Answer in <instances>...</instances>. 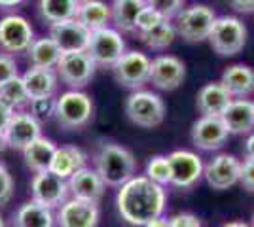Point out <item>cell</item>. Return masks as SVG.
<instances>
[{
	"label": "cell",
	"mask_w": 254,
	"mask_h": 227,
	"mask_svg": "<svg viewBox=\"0 0 254 227\" xmlns=\"http://www.w3.org/2000/svg\"><path fill=\"white\" fill-rule=\"evenodd\" d=\"M167 193L163 185L152 182L148 176H133L124 185H120L116 205L120 216L127 224L144 227L150 220L163 214Z\"/></svg>",
	"instance_id": "6da1fadb"
},
{
	"label": "cell",
	"mask_w": 254,
	"mask_h": 227,
	"mask_svg": "<svg viewBox=\"0 0 254 227\" xmlns=\"http://www.w3.org/2000/svg\"><path fill=\"white\" fill-rule=\"evenodd\" d=\"M137 161L133 153L114 142L101 144L95 153V171L106 185L120 187L135 176Z\"/></svg>",
	"instance_id": "7a4b0ae2"
},
{
	"label": "cell",
	"mask_w": 254,
	"mask_h": 227,
	"mask_svg": "<svg viewBox=\"0 0 254 227\" xmlns=\"http://www.w3.org/2000/svg\"><path fill=\"white\" fill-rule=\"evenodd\" d=\"M93 119V100L91 97L80 91L70 89L57 98L55 106V121L64 131H78L85 127Z\"/></svg>",
	"instance_id": "3957f363"
},
{
	"label": "cell",
	"mask_w": 254,
	"mask_h": 227,
	"mask_svg": "<svg viewBox=\"0 0 254 227\" xmlns=\"http://www.w3.org/2000/svg\"><path fill=\"white\" fill-rule=\"evenodd\" d=\"M207 40L214 53H218L220 57H233L243 51L247 44V27L241 19L233 15L216 17Z\"/></svg>",
	"instance_id": "277c9868"
},
{
	"label": "cell",
	"mask_w": 254,
	"mask_h": 227,
	"mask_svg": "<svg viewBox=\"0 0 254 227\" xmlns=\"http://www.w3.org/2000/svg\"><path fill=\"white\" fill-rule=\"evenodd\" d=\"M126 114L135 125L142 127V129H152V127H158L163 123L165 102L156 93L138 89L127 97Z\"/></svg>",
	"instance_id": "5b68a950"
},
{
	"label": "cell",
	"mask_w": 254,
	"mask_h": 227,
	"mask_svg": "<svg viewBox=\"0 0 254 227\" xmlns=\"http://www.w3.org/2000/svg\"><path fill=\"white\" fill-rule=\"evenodd\" d=\"M214 21H216V13L212 8L205 4H193L175 15V29L177 34L182 36L186 42L195 44L209 38Z\"/></svg>",
	"instance_id": "8992f818"
},
{
	"label": "cell",
	"mask_w": 254,
	"mask_h": 227,
	"mask_svg": "<svg viewBox=\"0 0 254 227\" xmlns=\"http://www.w3.org/2000/svg\"><path fill=\"white\" fill-rule=\"evenodd\" d=\"M85 51L89 53L97 66L112 68L122 59V55L126 53V42L116 29L105 27V29H99L89 34V42H87Z\"/></svg>",
	"instance_id": "52a82bcc"
},
{
	"label": "cell",
	"mask_w": 254,
	"mask_h": 227,
	"mask_svg": "<svg viewBox=\"0 0 254 227\" xmlns=\"http://www.w3.org/2000/svg\"><path fill=\"white\" fill-rule=\"evenodd\" d=\"M55 68L63 84H66L70 89H82L93 80L97 65L87 51H70L61 53Z\"/></svg>",
	"instance_id": "ba28073f"
},
{
	"label": "cell",
	"mask_w": 254,
	"mask_h": 227,
	"mask_svg": "<svg viewBox=\"0 0 254 227\" xmlns=\"http://www.w3.org/2000/svg\"><path fill=\"white\" fill-rule=\"evenodd\" d=\"M150 65L152 61L142 51H126L122 59L112 66L116 82L122 87L138 91L144 84L150 82Z\"/></svg>",
	"instance_id": "9c48e42d"
},
{
	"label": "cell",
	"mask_w": 254,
	"mask_h": 227,
	"mask_svg": "<svg viewBox=\"0 0 254 227\" xmlns=\"http://www.w3.org/2000/svg\"><path fill=\"white\" fill-rule=\"evenodd\" d=\"M32 40H34V31L31 23L23 15L11 13L0 19V49L4 53H27Z\"/></svg>",
	"instance_id": "30bf717a"
},
{
	"label": "cell",
	"mask_w": 254,
	"mask_h": 227,
	"mask_svg": "<svg viewBox=\"0 0 254 227\" xmlns=\"http://www.w3.org/2000/svg\"><path fill=\"white\" fill-rule=\"evenodd\" d=\"M31 195L34 203L53 210L68 201V184L50 171L36 173L31 182Z\"/></svg>",
	"instance_id": "8fae6325"
},
{
	"label": "cell",
	"mask_w": 254,
	"mask_h": 227,
	"mask_svg": "<svg viewBox=\"0 0 254 227\" xmlns=\"http://www.w3.org/2000/svg\"><path fill=\"white\" fill-rule=\"evenodd\" d=\"M167 159L173 185L186 189L199 182V178L203 176V161L197 153L188 150H175L167 155Z\"/></svg>",
	"instance_id": "7c38bea8"
},
{
	"label": "cell",
	"mask_w": 254,
	"mask_h": 227,
	"mask_svg": "<svg viewBox=\"0 0 254 227\" xmlns=\"http://www.w3.org/2000/svg\"><path fill=\"white\" fill-rule=\"evenodd\" d=\"M42 136V123L32 118L31 112H13L8 127L4 131L6 148L25 150L29 144Z\"/></svg>",
	"instance_id": "4fadbf2b"
},
{
	"label": "cell",
	"mask_w": 254,
	"mask_h": 227,
	"mask_svg": "<svg viewBox=\"0 0 254 227\" xmlns=\"http://www.w3.org/2000/svg\"><path fill=\"white\" fill-rule=\"evenodd\" d=\"M239 173H241V161L230 153H220L212 157L207 165H203V176L207 184L216 191H224L239 184Z\"/></svg>",
	"instance_id": "5bb4252c"
},
{
	"label": "cell",
	"mask_w": 254,
	"mask_h": 227,
	"mask_svg": "<svg viewBox=\"0 0 254 227\" xmlns=\"http://www.w3.org/2000/svg\"><path fill=\"white\" fill-rule=\"evenodd\" d=\"M186 78V66L175 55H159L150 65V82L161 91H175Z\"/></svg>",
	"instance_id": "9a60e30c"
},
{
	"label": "cell",
	"mask_w": 254,
	"mask_h": 227,
	"mask_svg": "<svg viewBox=\"0 0 254 227\" xmlns=\"http://www.w3.org/2000/svg\"><path fill=\"white\" fill-rule=\"evenodd\" d=\"M230 133L226 129L224 121L220 118H207L201 116L193 125H191L190 138L191 144L203 151H214L220 150L226 140H228Z\"/></svg>",
	"instance_id": "2e32d148"
},
{
	"label": "cell",
	"mask_w": 254,
	"mask_h": 227,
	"mask_svg": "<svg viewBox=\"0 0 254 227\" xmlns=\"http://www.w3.org/2000/svg\"><path fill=\"white\" fill-rule=\"evenodd\" d=\"M99 206L97 203L89 201H80V199H70L64 201L57 210V226L59 227H97L99 224Z\"/></svg>",
	"instance_id": "e0dca14e"
},
{
	"label": "cell",
	"mask_w": 254,
	"mask_h": 227,
	"mask_svg": "<svg viewBox=\"0 0 254 227\" xmlns=\"http://www.w3.org/2000/svg\"><path fill=\"white\" fill-rule=\"evenodd\" d=\"M89 31L78 19H68L63 23L50 25V38L57 44L61 53L85 51L89 42Z\"/></svg>",
	"instance_id": "ac0fdd59"
},
{
	"label": "cell",
	"mask_w": 254,
	"mask_h": 227,
	"mask_svg": "<svg viewBox=\"0 0 254 227\" xmlns=\"http://www.w3.org/2000/svg\"><path fill=\"white\" fill-rule=\"evenodd\" d=\"M68 193H72L74 199L80 201H89V203H99L105 195L106 184L101 180L97 171L91 169H80L68 178Z\"/></svg>",
	"instance_id": "d6986e66"
},
{
	"label": "cell",
	"mask_w": 254,
	"mask_h": 227,
	"mask_svg": "<svg viewBox=\"0 0 254 227\" xmlns=\"http://www.w3.org/2000/svg\"><path fill=\"white\" fill-rule=\"evenodd\" d=\"M220 119L230 135H249L254 129V102L247 98H233Z\"/></svg>",
	"instance_id": "ffe728a7"
},
{
	"label": "cell",
	"mask_w": 254,
	"mask_h": 227,
	"mask_svg": "<svg viewBox=\"0 0 254 227\" xmlns=\"http://www.w3.org/2000/svg\"><path fill=\"white\" fill-rule=\"evenodd\" d=\"M233 97L222 87L220 82H211L207 86H203L197 91L195 97V106L199 110L201 116L207 118H220L224 114V110L230 106V102Z\"/></svg>",
	"instance_id": "44dd1931"
},
{
	"label": "cell",
	"mask_w": 254,
	"mask_h": 227,
	"mask_svg": "<svg viewBox=\"0 0 254 227\" xmlns=\"http://www.w3.org/2000/svg\"><path fill=\"white\" fill-rule=\"evenodd\" d=\"M21 80L31 100L53 97L57 91V84H59V76L53 68H40V66H31L21 76Z\"/></svg>",
	"instance_id": "7402d4cb"
},
{
	"label": "cell",
	"mask_w": 254,
	"mask_h": 227,
	"mask_svg": "<svg viewBox=\"0 0 254 227\" xmlns=\"http://www.w3.org/2000/svg\"><path fill=\"white\" fill-rule=\"evenodd\" d=\"M222 87L235 98H247L254 93V68L247 65H232L222 72Z\"/></svg>",
	"instance_id": "603a6c76"
},
{
	"label": "cell",
	"mask_w": 254,
	"mask_h": 227,
	"mask_svg": "<svg viewBox=\"0 0 254 227\" xmlns=\"http://www.w3.org/2000/svg\"><path fill=\"white\" fill-rule=\"evenodd\" d=\"M85 161H87V155L80 150L74 144H68V146H61L55 150V155L50 165V173H53L59 178H70L76 171L84 169Z\"/></svg>",
	"instance_id": "cb8c5ba5"
},
{
	"label": "cell",
	"mask_w": 254,
	"mask_h": 227,
	"mask_svg": "<svg viewBox=\"0 0 254 227\" xmlns=\"http://www.w3.org/2000/svg\"><path fill=\"white\" fill-rule=\"evenodd\" d=\"M57 146L53 144L50 138H36V140L29 144L25 150H23V159L25 165L31 169L32 173H44V171H50V165L55 155Z\"/></svg>",
	"instance_id": "d4e9b609"
},
{
	"label": "cell",
	"mask_w": 254,
	"mask_h": 227,
	"mask_svg": "<svg viewBox=\"0 0 254 227\" xmlns=\"http://www.w3.org/2000/svg\"><path fill=\"white\" fill-rule=\"evenodd\" d=\"M142 8H146V0H114L110 6V13L116 25V31L135 33L137 17Z\"/></svg>",
	"instance_id": "484cf974"
},
{
	"label": "cell",
	"mask_w": 254,
	"mask_h": 227,
	"mask_svg": "<svg viewBox=\"0 0 254 227\" xmlns=\"http://www.w3.org/2000/svg\"><path fill=\"white\" fill-rule=\"evenodd\" d=\"M11 224L13 227H53L55 216H53L52 208H46L34 201H29L17 208Z\"/></svg>",
	"instance_id": "4316f807"
},
{
	"label": "cell",
	"mask_w": 254,
	"mask_h": 227,
	"mask_svg": "<svg viewBox=\"0 0 254 227\" xmlns=\"http://www.w3.org/2000/svg\"><path fill=\"white\" fill-rule=\"evenodd\" d=\"M76 19L84 25L89 33L99 31V29H105L108 21L112 19V13H110V6H106L105 2L101 0H87L82 2L78 13H76Z\"/></svg>",
	"instance_id": "83f0119b"
},
{
	"label": "cell",
	"mask_w": 254,
	"mask_h": 227,
	"mask_svg": "<svg viewBox=\"0 0 254 227\" xmlns=\"http://www.w3.org/2000/svg\"><path fill=\"white\" fill-rule=\"evenodd\" d=\"M78 8H80L78 0H40L38 2L40 17L50 25L76 19Z\"/></svg>",
	"instance_id": "f1b7e54d"
},
{
	"label": "cell",
	"mask_w": 254,
	"mask_h": 227,
	"mask_svg": "<svg viewBox=\"0 0 254 227\" xmlns=\"http://www.w3.org/2000/svg\"><path fill=\"white\" fill-rule=\"evenodd\" d=\"M27 57L31 66H40V68H55L61 49L52 38H34L27 49Z\"/></svg>",
	"instance_id": "f546056e"
},
{
	"label": "cell",
	"mask_w": 254,
	"mask_h": 227,
	"mask_svg": "<svg viewBox=\"0 0 254 227\" xmlns=\"http://www.w3.org/2000/svg\"><path fill=\"white\" fill-rule=\"evenodd\" d=\"M142 42L148 45L150 49H167L171 44L175 42L177 38V29L169 19H163V21L156 25L152 31H148L146 34L138 36Z\"/></svg>",
	"instance_id": "4dcf8cb0"
},
{
	"label": "cell",
	"mask_w": 254,
	"mask_h": 227,
	"mask_svg": "<svg viewBox=\"0 0 254 227\" xmlns=\"http://www.w3.org/2000/svg\"><path fill=\"white\" fill-rule=\"evenodd\" d=\"M29 100L31 98L25 91L21 76H15V78H11L10 82H6L4 86H0V102L10 106L11 110L27 106Z\"/></svg>",
	"instance_id": "1f68e13d"
},
{
	"label": "cell",
	"mask_w": 254,
	"mask_h": 227,
	"mask_svg": "<svg viewBox=\"0 0 254 227\" xmlns=\"http://www.w3.org/2000/svg\"><path fill=\"white\" fill-rule=\"evenodd\" d=\"M146 176L152 182H156L159 185L171 184V167L169 159L163 155H154L150 157L148 165H146Z\"/></svg>",
	"instance_id": "d6a6232c"
},
{
	"label": "cell",
	"mask_w": 254,
	"mask_h": 227,
	"mask_svg": "<svg viewBox=\"0 0 254 227\" xmlns=\"http://www.w3.org/2000/svg\"><path fill=\"white\" fill-rule=\"evenodd\" d=\"M31 106V116L36 118L40 123L55 119V106H57V98L53 97H44V98H32L29 100Z\"/></svg>",
	"instance_id": "836d02e7"
},
{
	"label": "cell",
	"mask_w": 254,
	"mask_h": 227,
	"mask_svg": "<svg viewBox=\"0 0 254 227\" xmlns=\"http://www.w3.org/2000/svg\"><path fill=\"white\" fill-rule=\"evenodd\" d=\"M163 19H165V17H163L161 13H158L154 8H150L148 4H146V8H142V11L138 13L135 33H137L138 36H142V34H146L148 31H152L156 25H159Z\"/></svg>",
	"instance_id": "e575fe53"
},
{
	"label": "cell",
	"mask_w": 254,
	"mask_h": 227,
	"mask_svg": "<svg viewBox=\"0 0 254 227\" xmlns=\"http://www.w3.org/2000/svg\"><path fill=\"white\" fill-rule=\"evenodd\" d=\"M146 4L150 8H154L158 13H161L165 19H171L182 10L184 0H146Z\"/></svg>",
	"instance_id": "d590c367"
},
{
	"label": "cell",
	"mask_w": 254,
	"mask_h": 227,
	"mask_svg": "<svg viewBox=\"0 0 254 227\" xmlns=\"http://www.w3.org/2000/svg\"><path fill=\"white\" fill-rule=\"evenodd\" d=\"M13 197V178L4 163H0V206L8 205Z\"/></svg>",
	"instance_id": "8d00e7d4"
},
{
	"label": "cell",
	"mask_w": 254,
	"mask_h": 227,
	"mask_svg": "<svg viewBox=\"0 0 254 227\" xmlns=\"http://www.w3.org/2000/svg\"><path fill=\"white\" fill-rule=\"evenodd\" d=\"M15 76H19L15 59L8 53H0V86H4L6 82H10Z\"/></svg>",
	"instance_id": "74e56055"
},
{
	"label": "cell",
	"mask_w": 254,
	"mask_h": 227,
	"mask_svg": "<svg viewBox=\"0 0 254 227\" xmlns=\"http://www.w3.org/2000/svg\"><path fill=\"white\" fill-rule=\"evenodd\" d=\"M239 184L245 191L254 193V159L245 157L241 163V173H239Z\"/></svg>",
	"instance_id": "f35d334b"
},
{
	"label": "cell",
	"mask_w": 254,
	"mask_h": 227,
	"mask_svg": "<svg viewBox=\"0 0 254 227\" xmlns=\"http://www.w3.org/2000/svg\"><path fill=\"white\" fill-rule=\"evenodd\" d=\"M169 227H203L201 220L190 212H182L169 218Z\"/></svg>",
	"instance_id": "ab89813d"
},
{
	"label": "cell",
	"mask_w": 254,
	"mask_h": 227,
	"mask_svg": "<svg viewBox=\"0 0 254 227\" xmlns=\"http://www.w3.org/2000/svg\"><path fill=\"white\" fill-rule=\"evenodd\" d=\"M230 6L239 13H253L254 0H230Z\"/></svg>",
	"instance_id": "60d3db41"
},
{
	"label": "cell",
	"mask_w": 254,
	"mask_h": 227,
	"mask_svg": "<svg viewBox=\"0 0 254 227\" xmlns=\"http://www.w3.org/2000/svg\"><path fill=\"white\" fill-rule=\"evenodd\" d=\"M13 112H15V110H11L10 106H6V104L0 102V135H4V131H6L8 123H10Z\"/></svg>",
	"instance_id": "b9f144b4"
},
{
	"label": "cell",
	"mask_w": 254,
	"mask_h": 227,
	"mask_svg": "<svg viewBox=\"0 0 254 227\" xmlns=\"http://www.w3.org/2000/svg\"><path fill=\"white\" fill-rule=\"evenodd\" d=\"M245 157L254 159V133H251L249 138L245 140Z\"/></svg>",
	"instance_id": "7bdbcfd3"
},
{
	"label": "cell",
	"mask_w": 254,
	"mask_h": 227,
	"mask_svg": "<svg viewBox=\"0 0 254 227\" xmlns=\"http://www.w3.org/2000/svg\"><path fill=\"white\" fill-rule=\"evenodd\" d=\"M144 227H169V220L163 216H158V218H154V220H150Z\"/></svg>",
	"instance_id": "ee69618b"
},
{
	"label": "cell",
	"mask_w": 254,
	"mask_h": 227,
	"mask_svg": "<svg viewBox=\"0 0 254 227\" xmlns=\"http://www.w3.org/2000/svg\"><path fill=\"white\" fill-rule=\"evenodd\" d=\"M21 2H25V0H0V8H2V10L15 8V6H19Z\"/></svg>",
	"instance_id": "f6af8a7d"
},
{
	"label": "cell",
	"mask_w": 254,
	"mask_h": 227,
	"mask_svg": "<svg viewBox=\"0 0 254 227\" xmlns=\"http://www.w3.org/2000/svg\"><path fill=\"white\" fill-rule=\"evenodd\" d=\"M222 227H251V226H247L243 222H228V224H224Z\"/></svg>",
	"instance_id": "bcb514c9"
},
{
	"label": "cell",
	"mask_w": 254,
	"mask_h": 227,
	"mask_svg": "<svg viewBox=\"0 0 254 227\" xmlns=\"http://www.w3.org/2000/svg\"><path fill=\"white\" fill-rule=\"evenodd\" d=\"M6 148V142H4V135H0V151Z\"/></svg>",
	"instance_id": "7dc6e473"
},
{
	"label": "cell",
	"mask_w": 254,
	"mask_h": 227,
	"mask_svg": "<svg viewBox=\"0 0 254 227\" xmlns=\"http://www.w3.org/2000/svg\"><path fill=\"white\" fill-rule=\"evenodd\" d=\"M0 227H6V224H4V218L0 216Z\"/></svg>",
	"instance_id": "c3c4849f"
},
{
	"label": "cell",
	"mask_w": 254,
	"mask_h": 227,
	"mask_svg": "<svg viewBox=\"0 0 254 227\" xmlns=\"http://www.w3.org/2000/svg\"><path fill=\"white\" fill-rule=\"evenodd\" d=\"M251 227H254V212H253V226H251Z\"/></svg>",
	"instance_id": "681fc988"
},
{
	"label": "cell",
	"mask_w": 254,
	"mask_h": 227,
	"mask_svg": "<svg viewBox=\"0 0 254 227\" xmlns=\"http://www.w3.org/2000/svg\"><path fill=\"white\" fill-rule=\"evenodd\" d=\"M78 2H80V4H82V2H87V0H78Z\"/></svg>",
	"instance_id": "f907efd6"
}]
</instances>
